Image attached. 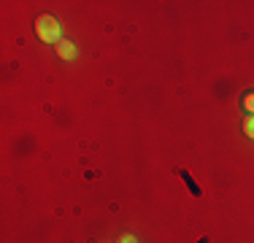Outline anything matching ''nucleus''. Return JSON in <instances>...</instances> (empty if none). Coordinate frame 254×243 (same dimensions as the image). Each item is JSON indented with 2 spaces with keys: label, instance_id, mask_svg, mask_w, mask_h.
<instances>
[{
  "label": "nucleus",
  "instance_id": "5",
  "mask_svg": "<svg viewBox=\"0 0 254 243\" xmlns=\"http://www.w3.org/2000/svg\"><path fill=\"white\" fill-rule=\"evenodd\" d=\"M244 132H246L249 138H254V114H252V117H246V119H244Z\"/></svg>",
  "mask_w": 254,
  "mask_h": 243
},
{
  "label": "nucleus",
  "instance_id": "7",
  "mask_svg": "<svg viewBox=\"0 0 254 243\" xmlns=\"http://www.w3.org/2000/svg\"><path fill=\"white\" fill-rule=\"evenodd\" d=\"M197 243H208V238H205V235H203V238H200V241H197Z\"/></svg>",
  "mask_w": 254,
  "mask_h": 243
},
{
  "label": "nucleus",
  "instance_id": "3",
  "mask_svg": "<svg viewBox=\"0 0 254 243\" xmlns=\"http://www.w3.org/2000/svg\"><path fill=\"white\" fill-rule=\"evenodd\" d=\"M57 54H60V57H63V60H73L76 57V46L73 44H70V41H60V44H57Z\"/></svg>",
  "mask_w": 254,
  "mask_h": 243
},
{
  "label": "nucleus",
  "instance_id": "2",
  "mask_svg": "<svg viewBox=\"0 0 254 243\" xmlns=\"http://www.w3.org/2000/svg\"><path fill=\"white\" fill-rule=\"evenodd\" d=\"M179 176H181V181H184V186L192 192V197H200L203 189H200V184H197V181L192 179V173H190V170H179Z\"/></svg>",
  "mask_w": 254,
  "mask_h": 243
},
{
  "label": "nucleus",
  "instance_id": "4",
  "mask_svg": "<svg viewBox=\"0 0 254 243\" xmlns=\"http://www.w3.org/2000/svg\"><path fill=\"white\" fill-rule=\"evenodd\" d=\"M241 106H244V111L252 117V114H254V92H246L244 100H241Z\"/></svg>",
  "mask_w": 254,
  "mask_h": 243
},
{
  "label": "nucleus",
  "instance_id": "6",
  "mask_svg": "<svg viewBox=\"0 0 254 243\" xmlns=\"http://www.w3.org/2000/svg\"><path fill=\"white\" fill-rule=\"evenodd\" d=\"M117 243H135V238H132L130 233H122V235L117 238Z\"/></svg>",
  "mask_w": 254,
  "mask_h": 243
},
{
  "label": "nucleus",
  "instance_id": "1",
  "mask_svg": "<svg viewBox=\"0 0 254 243\" xmlns=\"http://www.w3.org/2000/svg\"><path fill=\"white\" fill-rule=\"evenodd\" d=\"M35 33H38V38L41 41H46V44H60V35H63V24H60L54 16L49 14H44V16H38L35 19Z\"/></svg>",
  "mask_w": 254,
  "mask_h": 243
}]
</instances>
